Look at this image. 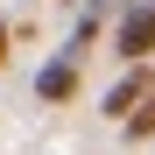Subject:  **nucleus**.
<instances>
[{"instance_id":"nucleus-7","label":"nucleus","mask_w":155,"mask_h":155,"mask_svg":"<svg viewBox=\"0 0 155 155\" xmlns=\"http://www.w3.org/2000/svg\"><path fill=\"white\" fill-rule=\"evenodd\" d=\"M127 7H155V0H127Z\"/></svg>"},{"instance_id":"nucleus-5","label":"nucleus","mask_w":155,"mask_h":155,"mask_svg":"<svg viewBox=\"0 0 155 155\" xmlns=\"http://www.w3.org/2000/svg\"><path fill=\"white\" fill-rule=\"evenodd\" d=\"M120 134H127V141H155V92H148L141 106H134V113L120 120Z\"/></svg>"},{"instance_id":"nucleus-4","label":"nucleus","mask_w":155,"mask_h":155,"mask_svg":"<svg viewBox=\"0 0 155 155\" xmlns=\"http://www.w3.org/2000/svg\"><path fill=\"white\" fill-rule=\"evenodd\" d=\"M99 42V0H85V14H78L71 21V35H64V57H78V64H85V49Z\"/></svg>"},{"instance_id":"nucleus-2","label":"nucleus","mask_w":155,"mask_h":155,"mask_svg":"<svg viewBox=\"0 0 155 155\" xmlns=\"http://www.w3.org/2000/svg\"><path fill=\"white\" fill-rule=\"evenodd\" d=\"M78 78H85V64L57 49V57L35 71V99H42V106H71V99H78Z\"/></svg>"},{"instance_id":"nucleus-6","label":"nucleus","mask_w":155,"mask_h":155,"mask_svg":"<svg viewBox=\"0 0 155 155\" xmlns=\"http://www.w3.org/2000/svg\"><path fill=\"white\" fill-rule=\"evenodd\" d=\"M7 49H14V21L0 14V71H7Z\"/></svg>"},{"instance_id":"nucleus-3","label":"nucleus","mask_w":155,"mask_h":155,"mask_svg":"<svg viewBox=\"0 0 155 155\" xmlns=\"http://www.w3.org/2000/svg\"><path fill=\"white\" fill-rule=\"evenodd\" d=\"M148 92H155V71H148V64H127V71H120V85L106 92V106H99V113H106V120L120 127V120L134 113V106H141Z\"/></svg>"},{"instance_id":"nucleus-1","label":"nucleus","mask_w":155,"mask_h":155,"mask_svg":"<svg viewBox=\"0 0 155 155\" xmlns=\"http://www.w3.org/2000/svg\"><path fill=\"white\" fill-rule=\"evenodd\" d=\"M113 57H120V64H155V7H120V21H113Z\"/></svg>"},{"instance_id":"nucleus-8","label":"nucleus","mask_w":155,"mask_h":155,"mask_svg":"<svg viewBox=\"0 0 155 155\" xmlns=\"http://www.w3.org/2000/svg\"><path fill=\"white\" fill-rule=\"evenodd\" d=\"M99 7H106V0H99Z\"/></svg>"}]
</instances>
